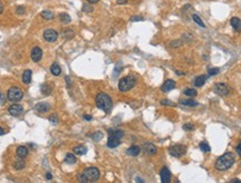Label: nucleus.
I'll return each mask as SVG.
<instances>
[{
	"instance_id": "obj_1",
	"label": "nucleus",
	"mask_w": 241,
	"mask_h": 183,
	"mask_svg": "<svg viewBox=\"0 0 241 183\" xmlns=\"http://www.w3.org/2000/svg\"><path fill=\"white\" fill-rule=\"evenodd\" d=\"M234 163V155L232 153H224L216 162V169L218 171H225L230 169Z\"/></svg>"
},
{
	"instance_id": "obj_2",
	"label": "nucleus",
	"mask_w": 241,
	"mask_h": 183,
	"mask_svg": "<svg viewBox=\"0 0 241 183\" xmlns=\"http://www.w3.org/2000/svg\"><path fill=\"white\" fill-rule=\"evenodd\" d=\"M95 102H96V106L104 111L105 113L110 112L112 107H113V102H112V98L105 93H99L95 98Z\"/></svg>"
},
{
	"instance_id": "obj_3",
	"label": "nucleus",
	"mask_w": 241,
	"mask_h": 183,
	"mask_svg": "<svg viewBox=\"0 0 241 183\" xmlns=\"http://www.w3.org/2000/svg\"><path fill=\"white\" fill-rule=\"evenodd\" d=\"M136 84V78L134 76H126L121 78L119 81V90L121 92H127L132 90Z\"/></svg>"
},
{
	"instance_id": "obj_4",
	"label": "nucleus",
	"mask_w": 241,
	"mask_h": 183,
	"mask_svg": "<svg viewBox=\"0 0 241 183\" xmlns=\"http://www.w3.org/2000/svg\"><path fill=\"white\" fill-rule=\"evenodd\" d=\"M22 97H24V93H22V90H21L20 88H18L17 86L10 87L8 90V93H7V98L13 103L21 101Z\"/></svg>"
},
{
	"instance_id": "obj_5",
	"label": "nucleus",
	"mask_w": 241,
	"mask_h": 183,
	"mask_svg": "<svg viewBox=\"0 0 241 183\" xmlns=\"http://www.w3.org/2000/svg\"><path fill=\"white\" fill-rule=\"evenodd\" d=\"M83 174L87 178L88 181H97L101 176V173H99V170L95 166H90V167H87L83 171Z\"/></svg>"
},
{
	"instance_id": "obj_6",
	"label": "nucleus",
	"mask_w": 241,
	"mask_h": 183,
	"mask_svg": "<svg viewBox=\"0 0 241 183\" xmlns=\"http://www.w3.org/2000/svg\"><path fill=\"white\" fill-rule=\"evenodd\" d=\"M169 152L174 158H181L186 153V146L182 144H175L170 147Z\"/></svg>"
},
{
	"instance_id": "obj_7",
	"label": "nucleus",
	"mask_w": 241,
	"mask_h": 183,
	"mask_svg": "<svg viewBox=\"0 0 241 183\" xmlns=\"http://www.w3.org/2000/svg\"><path fill=\"white\" fill-rule=\"evenodd\" d=\"M214 93L219 96H227L230 93V88L228 85H225L223 83H218L214 85Z\"/></svg>"
},
{
	"instance_id": "obj_8",
	"label": "nucleus",
	"mask_w": 241,
	"mask_h": 183,
	"mask_svg": "<svg viewBox=\"0 0 241 183\" xmlns=\"http://www.w3.org/2000/svg\"><path fill=\"white\" fill-rule=\"evenodd\" d=\"M58 38V33L54 29H46L44 31V39L48 43H54Z\"/></svg>"
},
{
	"instance_id": "obj_9",
	"label": "nucleus",
	"mask_w": 241,
	"mask_h": 183,
	"mask_svg": "<svg viewBox=\"0 0 241 183\" xmlns=\"http://www.w3.org/2000/svg\"><path fill=\"white\" fill-rule=\"evenodd\" d=\"M42 50L39 48V47H34L31 49V53H30V58L35 63H38L39 60L42 59Z\"/></svg>"
},
{
	"instance_id": "obj_10",
	"label": "nucleus",
	"mask_w": 241,
	"mask_h": 183,
	"mask_svg": "<svg viewBox=\"0 0 241 183\" xmlns=\"http://www.w3.org/2000/svg\"><path fill=\"white\" fill-rule=\"evenodd\" d=\"M9 114H11L13 116H19L24 113V107L19 105V104H13L11 106L9 107Z\"/></svg>"
},
{
	"instance_id": "obj_11",
	"label": "nucleus",
	"mask_w": 241,
	"mask_h": 183,
	"mask_svg": "<svg viewBox=\"0 0 241 183\" xmlns=\"http://www.w3.org/2000/svg\"><path fill=\"white\" fill-rule=\"evenodd\" d=\"M160 176L162 183H170V181H171V172L168 167H162V170L160 172Z\"/></svg>"
},
{
	"instance_id": "obj_12",
	"label": "nucleus",
	"mask_w": 241,
	"mask_h": 183,
	"mask_svg": "<svg viewBox=\"0 0 241 183\" xmlns=\"http://www.w3.org/2000/svg\"><path fill=\"white\" fill-rule=\"evenodd\" d=\"M143 150H144V152L146 154H148V155H154V154H156L157 152L156 146L154 144H152V143H150V142H148V143H145V144L143 145Z\"/></svg>"
},
{
	"instance_id": "obj_13",
	"label": "nucleus",
	"mask_w": 241,
	"mask_h": 183,
	"mask_svg": "<svg viewBox=\"0 0 241 183\" xmlns=\"http://www.w3.org/2000/svg\"><path fill=\"white\" fill-rule=\"evenodd\" d=\"M174 88H175V81H172V79H168V81H165L164 84H163L162 87H161L162 92H164V93H168V92L174 90Z\"/></svg>"
},
{
	"instance_id": "obj_14",
	"label": "nucleus",
	"mask_w": 241,
	"mask_h": 183,
	"mask_svg": "<svg viewBox=\"0 0 241 183\" xmlns=\"http://www.w3.org/2000/svg\"><path fill=\"white\" fill-rule=\"evenodd\" d=\"M119 144H121V139L115 137L113 136V135H110V136H108V141H107V146H108V147L114 149V147H117Z\"/></svg>"
},
{
	"instance_id": "obj_15",
	"label": "nucleus",
	"mask_w": 241,
	"mask_h": 183,
	"mask_svg": "<svg viewBox=\"0 0 241 183\" xmlns=\"http://www.w3.org/2000/svg\"><path fill=\"white\" fill-rule=\"evenodd\" d=\"M35 110L39 113H46L50 110V105L48 103H38L36 106H35Z\"/></svg>"
},
{
	"instance_id": "obj_16",
	"label": "nucleus",
	"mask_w": 241,
	"mask_h": 183,
	"mask_svg": "<svg viewBox=\"0 0 241 183\" xmlns=\"http://www.w3.org/2000/svg\"><path fill=\"white\" fill-rule=\"evenodd\" d=\"M231 26H232V28L236 31H238V33H241V19H239V18L237 17H233L231 18Z\"/></svg>"
},
{
	"instance_id": "obj_17",
	"label": "nucleus",
	"mask_w": 241,
	"mask_h": 183,
	"mask_svg": "<svg viewBox=\"0 0 241 183\" xmlns=\"http://www.w3.org/2000/svg\"><path fill=\"white\" fill-rule=\"evenodd\" d=\"M141 152V149L140 146H137V145H132L131 147H128V150L126 151V153L128 155H132V156H136V155H139Z\"/></svg>"
},
{
	"instance_id": "obj_18",
	"label": "nucleus",
	"mask_w": 241,
	"mask_h": 183,
	"mask_svg": "<svg viewBox=\"0 0 241 183\" xmlns=\"http://www.w3.org/2000/svg\"><path fill=\"white\" fill-rule=\"evenodd\" d=\"M73 151L76 155H84V154L87 153V147L84 145H77L73 149Z\"/></svg>"
},
{
	"instance_id": "obj_19",
	"label": "nucleus",
	"mask_w": 241,
	"mask_h": 183,
	"mask_svg": "<svg viewBox=\"0 0 241 183\" xmlns=\"http://www.w3.org/2000/svg\"><path fill=\"white\" fill-rule=\"evenodd\" d=\"M31 74H33V72L30 69H27L24 72V74H22V83L24 84H29L31 81Z\"/></svg>"
},
{
	"instance_id": "obj_20",
	"label": "nucleus",
	"mask_w": 241,
	"mask_h": 183,
	"mask_svg": "<svg viewBox=\"0 0 241 183\" xmlns=\"http://www.w3.org/2000/svg\"><path fill=\"white\" fill-rule=\"evenodd\" d=\"M207 78L208 77L205 76V75H201V76L197 77L194 81V85L197 86V87H201V86L204 85V83L207 81Z\"/></svg>"
},
{
	"instance_id": "obj_21",
	"label": "nucleus",
	"mask_w": 241,
	"mask_h": 183,
	"mask_svg": "<svg viewBox=\"0 0 241 183\" xmlns=\"http://www.w3.org/2000/svg\"><path fill=\"white\" fill-rule=\"evenodd\" d=\"M50 72L53 75L58 76V75H60V73H62V68H60V66L57 64V63H54V64L50 66Z\"/></svg>"
},
{
	"instance_id": "obj_22",
	"label": "nucleus",
	"mask_w": 241,
	"mask_h": 183,
	"mask_svg": "<svg viewBox=\"0 0 241 183\" xmlns=\"http://www.w3.org/2000/svg\"><path fill=\"white\" fill-rule=\"evenodd\" d=\"M180 104L184 105V106H189V107H194L198 105V102H195L194 99H181Z\"/></svg>"
},
{
	"instance_id": "obj_23",
	"label": "nucleus",
	"mask_w": 241,
	"mask_h": 183,
	"mask_svg": "<svg viewBox=\"0 0 241 183\" xmlns=\"http://www.w3.org/2000/svg\"><path fill=\"white\" fill-rule=\"evenodd\" d=\"M51 90H53V87H51L50 84L45 83V84H42V93L44 94V95L48 96V95L51 93Z\"/></svg>"
},
{
	"instance_id": "obj_24",
	"label": "nucleus",
	"mask_w": 241,
	"mask_h": 183,
	"mask_svg": "<svg viewBox=\"0 0 241 183\" xmlns=\"http://www.w3.org/2000/svg\"><path fill=\"white\" fill-rule=\"evenodd\" d=\"M17 155L19 158H25L28 155V149L26 146H19L17 149Z\"/></svg>"
},
{
	"instance_id": "obj_25",
	"label": "nucleus",
	"mask_w": 241,
	"mask_h": 183,
	"mask_svg": "<svg viewBox=\"0 0 241 183\" xmlns=\"http://www.w3.org/2000/svg\"><path fill=\"white\" fill-rule=\"evenodd\" d=\"M40 16H42L44 19H46V20H53V19H54V13H51V11H49V10H44V11H42Z\"/></svg>"
},
{
	"instance_id": "obj_26",
	"label": "nucleus",
	"mask_w": 241,
	"mask_h": 183,
	"mask_svg": "<svg viewBox=\"0 0 241 183\" xmlns=\"http://www.w3.org/2000/svg\"><path fill=\"white\" fill-rule=\"evenodd\" d=\"M108 134L110 135H113L115 137H119V139H122L123 135H124V132L122 130H110L108 131Z\"/></svg>"
},
{
	"instance_id": "obj_27",
	"label": "nucleus",
	"mask_w": 241,
	"mask_h": 183,
	"mask_svg": "<svg viewBox=\"0 0 241 183\" xmlns=\"http://www.w3.org/2000/svg\"><path fill=\"white\" fill-rule=\"evenodd\" d=\"M76 161H77L76 156L72 153L67 154V155L65 156V162H66L67 164H74V163H76Z\"/></svg>"
},
{
	"instance_id": "obj_28",
	"label": "nucleus",
	"mask_w": 241,
	"mask_h": 183,
	"mask_svg": "<svg viewBox=\"0 0 241 183\" xmlns=\"http://www.w3.org/2000/svg\"><path fill=\"white\" fill-rule=\"evenodd\" d=\"M59 19L60 21L64 22V24H68V22H70V16L66 13H59Z\"/></svg>"
},
{
	"instance_id": "obj_29",
	"label": "nucleus",
	"mask_w": 241,
	"mask_h": 183,
	"mask_svg": "<svg viewBox=\"0 0 241 183\" xmlns=\"http://www.w3.org/2000/svg\"><path fill=\"white\" fill-rule=\"evenodd\" d=\"M199 146H200V150H201L202 152H204V153H209V152L211 151V149H210V146H209V144H208L207 142H201Z\"/></svg>"
},
{
	"instance_id": "obj_30",
	"label": "nucleus",
	"mask_w": 241,
	"mask_h": 183,
	"mask_svg": "<svg viewBox=\"0 0 241 183\" xmlns=\"http://www.w3.org/2000/svg\"><path fill=\"white\" fill-rule=\"evenodd\" d=\"M192 18H193V20H194L195 24H198V25H199L200 27H202V28H205V25L203 24L202 19L200 18V16H198V15H193Z\"/></svg>"
},
{
	"instance_id": "obj_31",
	"label": "nucleus",
	"mask_w": 241,
	"mask_h": 183,
	"mask_svg": "<svg viewBox=\"0 0 241 183\" xmlns=\"http://www.w3.org/2000/svg\"><path fill=\"white\" fill-rule=\"evenodd\" d=\"M183 93H184L185 96H191V97H193V96L197 95V90H193V88H189V90H184Z\"/></svg>"
},
{
	"instance_id": "obj_32",
	"label": "nucleus",
	"mask_w": 241,
	"mask_h": 183,
	"mask_svg": "<svg viewBox=\"0 0 241 183\" xmlns=\"http://www.w3.org/2000/svg\"><path fill=\"white\" fill-rule=\"evenodd\" d=\"M64 36L66 37V39H72L74 36H75V34H74V31L73 30H70V29H66L65 31H64Z\"/></svg>"
},
{
	"instance_id": "obj_33",
	"label": "nucleus",
	"mask_w": 241,
	"mask_h": 183,
	"mask_svg": "<svg viewBox=\"0 0 241 183\" xmlns=\"http://www.w3.org/2000/svg\"><path fill=\"white\" fill-rule=\"evenodd\" d=\"M90 137H92L94 141L98 142L99 140H102V137H103V133H101V132H95V133H93V134L90 135Z\"/></svg>"
},
{
	"instance_id": "obj_34",
	"label": "nucleus",
	"mask_w": 241,
	"mask_h": 183,
	"mask_svg": "<svg viewBox=\"0 0 241 183\" xmlns=\"http://www.w3.org/2000/svg\"><path fill=\"white\" fill-rule=\"evenodd\" d=\"M15 167H16L17 170H21V169H24V167H25V162L22 161V160H19L18 162H16Z\"/></svg>"
},
{
	"instance_id": "obj_35",
	"label": "nucleus",
	"mask_w": 241,
	"mask_h": 183,
	"mask_svg": "<svg viewBox=\"0 0 241 183\" xmlns=\"http://www.w3.org/2000/svg\"><path fill=\"white\" fill-rule=\"evenodd\" d=\"M161 104H162V105H165V106H174V103L169 101V99H162V101H161Z\"/></svg>"
},
{
	"instance_id": "obj_36",
	"label": "nucleus",
	"mask_w": 241,
	"mask_h": 183,
	"mask_svg": "<svg viewBox=\"0 0 241 183\" xmlns=\"http://www.w3.org/2000/svg\"><path fill=\"white\" fill-rule=\"evenodd\" d=\"M183 130H184V131H193V130H194V126L190 123H186L183 125Z\"/></svg>"
},
{
	"instance_id": "obj_37",
	"label": "nucleus",
	"mask_w": 241,
	"mask_h": 183,
	"mask_svg": "<svg viewBox=\"0 0 241 183\" xmlns=\"http://www.w3.org/2000/svg\"><path fill=\"white\" fill-rule=\"evenodd\" d=\"M181 45H182L181 40H173V41H171V43H170V46L174 47V48H175V47H180Z\"/></svg>"
},
{
	"instance_id": "obj_38",
	"label": "nucleus",
	"mask_w": 241,
	"mask_h": 183,
	"mask_svg": "<svg viewBox=\"0 0 241 183\" xmlns=\"http://www.w3.org/2000/svg\"><path fill=\"white\" fill-rule=\"evenodd\" d=\"M219 68H210L209 70H208V73H209V75L210 76H213V75H217V74H219Z\"/></svg>"
},
{
	"instance_id": "obj_39",
	"label": "nucleus",
	"mask_w": 241,
	"mask_h": 183,
	"mask_svg": "<svg viewBox=\"0 0 241 183\" xmlns=\"http://www.w3.org/2000/svg\"><path fill=\"white\" fill-rule=\"evenodd\" d=\"M77 180H78L79 182H88V180H87V178H86V176H85V175L83 174V173H82V174H79V175H78V176H77Z\"/></svg>"
},
{
	"instance_id": "obj_40",
	"label": "nucleus",
	"mask_w": 241,
	"mask_h": 183,
	"mask_svg": "<svg viewBox=\"0 0 241 183\" xmlns=\"http://www.w3.org/2000/svg\"><path fill=\"white\" fill-rule=\"evenodd\" d=\"M6 101H7V98L4 95V93L0 90V105H4V103H6Z\"/></svg>"
},
{
	"instance_id": "obj_41",
	"label": "nucleus",
	"mask_w": 241,
	"mask_h": 183,
	"mask_svg": "<svg viewBox=\"0 0 241 183\" xmlns=\"http://www.w3.org/2000/svg\"><path fill=\"white\" fill-rule=\"evenodd\" d=\"M83 11L84 13H90V11H93V8L90 6H88V4H84L83 6Z\"/></svg>"
},
{
	"instance_id": "obj_42",
	"label": "nucleus",
	"mask_w": 241,
	"mask_h": 183,
	"mask_svg": "<svg viewBox=\"0 0 241 183\" xmlns=\"http://www.w3.org/2000/svg\"><path fill=\"white\" fill-rule=\"evenodd\" d=\"M49 122L56 125V124L58 123V119H57V116H56V115H51L50 117H49Z\"/></svg>"
},
{
	"instance_id": "obj_43",
	"label": "nucleus",
	"mask_w": 241,
	"mask_h": 183,
	"mask_svg": "<svg viewBox=\"0 0 241 183\" xmlns=\"http://www.w3.org/2000/svg\"><path fill=\"white\" fill-rule=\"evenodd\" d=\"M142 20H144V18L141 17V16H133V17H131V21H142Z\"/></svg>"
},
{
	"instance_id": "obj_44",
	"label": "nucleus",
	"mask_w": 241,
	"mask_h": 183,
	"mask_svg": "<svg viewBox=\"0 0 241 183\" xmlns=\"http://www.w3.org/2000/svg\"><path fill=\"white\" fill-rule=\"evenodd\" d=\"M25 7H22V6H20V7H18L17 8V13L18 15H24L25 13Z\"/></svg>"
},
{
	"instance_id": "obj_45",
	"label": "nucleus",
	"mask_w": 241,
	"mask_h": 183,
	"mask_svg": "<svg viewBox=\"0 0 241 183\" xmlns=\"http://www.w3.org/2000/svg\"><path fill=\"white\" fill-rule=\"evenodd\" d=\"M236 151H237V153L241 156V142H239V144L237 145V147H236Z\"/></svg>"
},
{
	"instance_id": "obj_46",
	"label": "nucleus",
	"mask_w": 241,
	"mask_h": 183,
	"mask_svg": "<svg viewBox=\"0 0 241 183\" xmlns=\"http://www.w3.org/2000/svg\"><path fill=\"white\" fill-rule=\"evenodd\" d=\"M51 178H53V175H51V173H49V172H47V173H46V179H47V180H50Z\"/></svg>"
},
{
	"instance_id": "obj_47",
	"label": "nucleus",
	"mask_w": 241,
	"mask_h": 183,
	"mask_svg": "<svg viewBox=\"0 0 241 183\" xmlns=\"http://www.w3.org/2000/svg\"><path fill=\"white\" fill-rule=\"evenodd\" d=\"M89 4H97L99 0H87Z\"/></svg>"
},
{
	"instance_id": "obj_48",
	"label": "nucleus",
	"mask_w": 241,
	"mask_h": 183,
	"mask_svg": "<svg viewBox=\"0 0 241 183\" xmlns=\"http://www.w3.org/2000/svg\"><path fill=\"white\" fill-rule=\"evenodd\" d=\"M84 119H87V121H90V119H92V116H89V115H85Z\"/></svg>"
},
{
	"instance_id": "obj_49",
	"label": "nucleus",
	"mask_w": 241,
	"mask_h": 183,
	"mask_svg": "<svg viewBox=\"0 0 241 183\" xmlns=\"http://www.w3.org/2000/svg\"><path fill=\"white\" fill-rule=\"evenodd\" d=\"M230 182H231V183H233V182L241 183V181H240V180H238V179H233V180H231V181H230Z\"/></svg>"
},
{
	"instance_id": "obj_50",
	"label": "nucleus",
	"mask_w": 241,
	"mask_h": 183,
	"mask_svg": "<svg viewBox=\"0 0 241 183\" xmlns=\"http://www.w3.org/2000/svg\"><path fill=\"white\" fill-rule=\"evenodd\" d=\"M4 133H6V132H4V128H2V127H0V135H4Z\"/></svg>"
},
{
	"instance_id": "obj_51",
	"label": "nucleus",
	"mask_w": 241,
	"mask_h": 183,
	"mask_svg": "<svg viewBox=\"0 0 241 183\" xmlns=\"http://www.w3.org/2000/svg\"><path fill=\"white\" fill-rule=\"evenodd\" d=\"M2 10H4V4L0 2V13H2Z\"/></svg>"
},
{
	"instance_id": "obj_52",
	"label": "nucleus",
	"mask_w": 241,
	"mask_h": 183,
	"mask_svg": "<svg viewBox=\"0 0 241 183\" xmlns=\"http://www.w3.org/2000/svg\"><path fill=\"white\" fill-rule=\"evenodd\" d=\"M135 181H136V182H144L143 180H142V179H140V178H136V179H135Z\"/></svg>"
},
{
	"instance_id": "obj_53",
	"label": "nucleus",
	"mask_w": 241,
	"mask_h": 183,
	"mask_svg": "<svg viewBox=\"0 0 241 183\" xmlns=\"http://www.w3.org/2000/svg\"><path fill=\"white\" fill-rule=\"evenodd\" d=\"M117 1H119V0H117Z\"/></svg>"
}]
</instances>
